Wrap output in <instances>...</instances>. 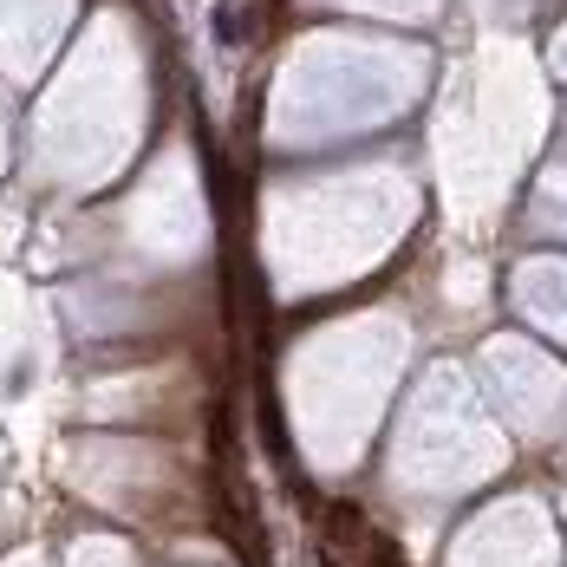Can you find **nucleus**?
<instances>
[{
  "instance_id": "obj_2",
  "label": "nucleus",
  "mask_w": 567,
  "mask_h": 567,
  "mask_svg": "<svg viewBox=\"0 0 567 567\" xmlns=\"http://www.w3.org/2000/svg\"><path fill=\"white\" fill-rule=\"evenodd\" d=\"M359 561H365V567H404V555H398V542H385V535L372 528V535L359 542Z\"/></svg>"
},
{
  "instance_id": "obj_4",
  "label": "nucleus",
  "mask_w": 567,
  "mask_h": 567,
  "mask_svg": "<svg viewBox=\"0 0 567 567\" xmlns=\"http://www.w3.org/2000/svg\"><path fill=\"white\" fill-rule=\"evenodd\" d=\"M320 567H346V561H340V548H327V555H320Z\"/></svg>"
},
{
  "instance_id": "obj_1",
  "label": "nucleus",
  "mask_w": 567,
  "mask_h": 567,
  "mask_svg": "<svg viewBox=\"0 0 567 567\" xmlns=\"http://www.w3.org/2000/svg\"><path fill=\"white\" fill-rule=\"evenodd\" d=\"M327 528H333V542H340V548H359V542L372 535V528H365V515L352 509V503H333V509H327Z\"/></svg>"
},
{
  "instance_id": "obj_3",
  "label": "nucleus",
  "mask_w": 567,
  "mask_h": 567,
  "mask_svg": "<svg viewBox=\"0 0 567 567\" xmlns=\"http://www.w3.org/2000/svg\"><path fill=\"white\" fill-rule=\"evenodd\" d=\"M241 27H248V13H241V7H216V40H223V47H241V40H248V33H241Z\"/></svg>"
}]
</instances>
